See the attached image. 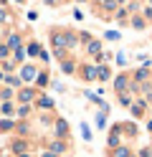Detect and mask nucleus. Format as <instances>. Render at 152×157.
<instances>
[{"mask_svg":"<svg viewBox=\"0 0 152 157\" xmlns=\"http://www.w3.org/2000/svg\"><path fill=\"white\" fill-rule=\"evenodd\" d=\"M104 119H107V114H99V117H96V124H99V127H104V124H107Z\"/></svg>","mask_w":152,"mask_h":157,"instance_id":"obj_18","label":"nucleus"},{"mask_svg":"<svg viewBox=\"0 0 152 157\" xmlns=\"http://www.w3.org/2000/svg\"><path fill=\"white\" fill-rule=\"evenodd\" d=\"M84 76H86V78H94V76H96V68H86Z\"/></svg>","mask_w":152,"mask_h":157,"instance_id":"obj_17","label":"nucleus"},{"mask_svg":"<svg viewBox=\"0 0 152 157\" xmlns=\"http://www.w3.org/2000/svg\"><path fill=\"white\" fill-rule=\"evenodd\" d=\"M51 150H53V152H64V150H66V147H64V144H61V142H53V144H51Z\"/></svg>","mask_w":152,"mask_h":157,"instance_id":"obj_13","label":"nucleus"},{"mask_svg":"<svg viewBox=\"0 0 152 157\" xmlns=\"http://www.w3.org/2000/svg\"><path fill=\"white\" fill-rule=\"evenodd\" d=\"M33 76H38V71H36L33 66H25V68H23V74H20V78H25V81H30Z\"/></svg>","mask_w":152,"mask_h":157,"instance_id":"obj_1","label":"nucleus"},{"mask_svg":"<svg viewBox=\"0 0 152 157\" xmlns=\"http://www.w3.org/2000/svg\"><path fill=\"white\" fill-rule=\"evenodd\" d=\"M36 78H38V84H41V86H43V84H48V76H46V74H38Z\"/></svg>","mask_w":152,"mask_h":157,"instance_id":"obj_15","label":"nucleus"},{"mask_svg":"<svg viewBox=\"0 0 152 157\" xmlns=\"http://www.w3.org/2000/svg\"><path fill=\"white\" fill-rule=\"evenodd\" d=\"M99 48H101V46H99V41H89L86 51H89V53H99Z\"/></svg>","mask_w":152,"mask_h":157,"instance_id":"obj_6","label":"nucleus"},{"mask_svg":"<svg viewBox=\"0 0 152 157\" xmlns=\"http://www.w3.org/2000/svg\"><path fill=\"white\" fill-rule=\"evenodd\" d=\"M33 99V89H23L20 91V101H30Z\"/></svg>","mask_w":152,"mask_h":157,"instance_id":"obj_5","label":"nucleus"},{"mask_svg":"<svg viewBox=\"0 0 152 157\" xmlns=\"http://www.w3.org/2000/svg\"><path fill=\"white\" fill-rule=\"evenodd\" d=\"M5 18H8V13H5V10H0V21H5Z\"/></svg>","mask_w":152,"mask_h":157,"instance_id":"obj_22","label":"nucleus"},{"mask_svg":"<svg viewBox=\"0 0 152 157\" xmlns=\"http://www.w3.org/2000/svg\"><path fill=\"white\" fill-rule=\"evenodd\" d=\"M20 46V36H10V48H18Z\"/></svg>","mask_w":152,"mask_h":157,"instance_id":"obj_11","label":"nucleus"},{"mask_svg":"<svg viewBox=\"0 0 152 157\" xmlns=\"http://www.w3.org/2000/svg\"><path fill=\"white\" fill-rule=\"evenodd\" d=\"M43 157H56V155H53V152H46V155H43Z\"/></svg>","mask_w":152,"mask_h":157,"instance_id":"obj_23","label":"nucleus"},{"mask_svg":"<svg viewBox=\"0 0 152 157\" xmlns=\"http://www.w3.org/2000/svg\"><path fill=\"white\" fill-rule=\"evenodd\" d=\"M104 8H107V10H114V8H117V0H104Z\"/></svg>","mask_w":152,"mask_h":157,"instance_id":"obj_12","label":"nucleus"},{"mask_svg":"<svg viewBox=\"0 0 152 157\" xmlns=\"http://www.w3.org/2000/svg\"><path fill=\"white\" fill-rule=\"evenodd\" d=\"M61 68L68 74V71H74V63H71V61H64V66H61Z\"/></svg>","mask_w":152,"mask_h":157,"instance_id":"obj_16","label":"nucleus"},{"mask_svg":"<svg viewBox=\"0 0 152 157\" xmlns=\"http://www.w3.org/2000/svg\"><path fill=\"white\" fill-rule=\"evenodd\" d=\"M122 104H124V106H129V104H132V99H129L127 94H122Z\"/></svg>","mask_w":152,"mask_h":157,"instance_id":"obj_21","label":"nucleus"},{"mask_svg":"<svg viewBox=\"0 0 152 157\" xmlns=\"http://www.w3.org/2000/svg\"><path fill=\"white\" fill-rule=\"evenodd\" d=\"M134 78H137V81H145V78H147V71H145V68H139V71H137V76H134Z\"/></svg>","mask_w":152,"mask_h":157,"instance_id":"obj_14","label":"nucleus"},{"mask_svg":"<svg viewBox=\"0 0 152 157\" xmlns=\"http://www.w3.org/2000/svg\"><path fill=\"white\" fill-rule=\"evenodd\" d=\"M56 132H58V137H64V134H68V124H66L64 119H58V122H56Z\"/></svg>","mask_w":152,"mask_h":157,"instance_id":"obj_2","label":"nucleus"},{"mask_svg":"<svg viewBox=\"0 0 152 157\" xmlns=\"http://www.w3.org/2000/svg\"><path fill=\"white\" fill-rule=\"evenodd\" d=\"M96 76H99V81H107V78H109V66H99L96 68Z\"/></svg>","mask_w":152,"mask_h":157,"instance_id":"obj_3","label":"nucleus"},{"mask_svg":"<svg viewBox=\"0 0 152 157\" xmlns=\"http://www.w3.org/2000/svg\"><path fill=\"white\" fill-rule=\"evenodd\" d=\"M0 129H3V132L5 129H13V122H3V124H0Z\"/></svg>","mask_w":152,"mask_h":157,"instance_id":"obj_19","label":"nucleus"},{"mask_svg":"<svg viewBox=\"0 0 152 157\" xmlns=\"http://www.w3.org/2000/svg\"><path fill=\"white\" fill-rule=\"evenodd\" d=\"M81 137H84V140H86V142L91 140V129H89V127H86V124H81Z\"/></svg>","mask_w":152,"mask_h":157,"instance_id":"obj_7","label":"nucleus"},{"mask_svg":"<svg viewBox=\"0 0 152 157\" xmlns=\"http://www.w3.org/2000/svg\"><path fill=\"white\" fill-rule=\"evenodd\" d=\"M20 157H30V155H20Z\"/></svg>","mask_w":152,"mask_h":157,"instance_id":"obj_24","label":"nucleus"},{"mask_svg":"<svg viewBox=\"0 0 152 157\" xmlns=\"http://www.w3.org/2000/svg\"><path fill=\"white\" fill-rule=\"evenodd\" d=\"M107 38H109V41H119V33L111 31V33H107Z\"/></svg>","mask_w":152,"mask_h":157,"instance_id":"obj_20","label":"nucleus"},{"mask_svg":"<svg viewBox=\"0 0 152 157\" xmlns=\"http://www.w3.org/2000/svg\"><path fill=\"white\" fill-rule=\"evenodd\" d=\"M117 3H124V0H117Z\"/></svg>","mask_w":152,"mask_h":157,"instance_id":"obj_25","label":"nucleus"},{"mask_svg":"<svg viewBox=\"0 0 152 157\" xmlns=\"http://www.w3.org/2000/svg\"><path fill=\"white\" fill-rule=\"evenodd\" d=\"M41 106H53V99H48V96H41Z\"/></svg>","mask_w":152,"mask_h":157,"instance_id":"obj_10","label":"nucleus"},{"mask_svg":"<svg viewBox=\"0 0 152 157\" xmlns=\"http://www.w3.org/2000/svg\"><path fill=\"white\" fill-rule=\"evenodd\" d=\"M114 157H132V155H129V150H127V147H119V150L114 152Z\"/></svg>","mask_w":152,"mask_h":157,"instance_id":"obj_8","label":"nucleus"},{"mask_svg":"<svg viewBox=\"0 0 152 157\" xmlns=\"http://www.w3.org/2000/svg\"><path fill=\"white\" fill-rule=\"evenodd\" d=\"M117 144H119V134L111 132V137H109V147H117Z\"/></svg>","mask_w":152,"mask_h":157,"instance_id":"obj_9","label":"nucleus"},{"mask_svg":"<svg viewBox=\"0 0 152 157\" xmlns=\"http://www.w3.org/2000/svg\"><path fill=\"white\" fill-rule=\"evenodd\" d=\"M124 86H127V76H117L114 89H117V91H124Z\"/></svg>","mask_w":152,"mask_h":157,"instance_id":"obj_4","label":"nucleus"}]
</instances>
